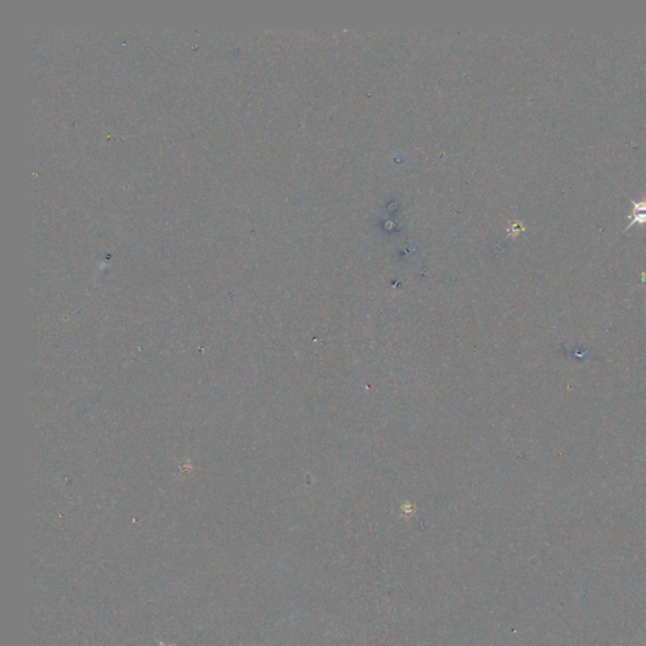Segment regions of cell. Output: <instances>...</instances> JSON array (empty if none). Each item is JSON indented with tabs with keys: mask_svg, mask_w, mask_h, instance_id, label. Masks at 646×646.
Segmentation results:
<instances>
[{
	"mask_svg": "<svg viewBox=\"0 0 646 646\" xmlns=\"http://www.w3.org/2000/svg\"><path fill=\"white\" fill-rule=\"evenodd\" d=\"M633 214L630 216V220L626 228L624 231H626L631 228L633 225H644L646 224V196L642 197L641 201H633Z\"/></svg>",
	"mask_w": 646,
	"mask_h": 646,
	"instance_id": "cell-1",
	"label": "cell"
}]
</instances>
